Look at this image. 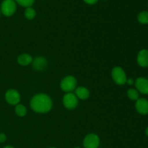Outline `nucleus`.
<instances>
[{"label": "nucleus", "mask_w": 148, "mask_h": 148, "mask_svg": "<svg viewBox=\"0 0 148 148\" xmlns=\"http://www.w3.org/2000/svg\"><path fill=\"white\" fill-rule=\"evenodd\" d=\"M137 64L142 67L148 66V50L142 49L139 51L137 57Z\"/></svg>", "instance_id": "obj_11"}, {"label": "nucleus", "mask_w": 148, "mask_h": 148, "mask_svg": "<svg viewBox=\"0 0 148 148\" xmlns=\"http://www.w3.org/2000/svg\"><path fill=\"white\" fill-rule=\"evenodd\" d=\"M75 148H79V147H75Z\"/></svg>", "instance_id": "obj_26"}, {"label": "nucleus", "mask_w": 148, "mask_h": 148, "mask_svg": "<svg viewBox=\"0 0 148 148\" xmlns=\"http://www.w3.org/2000/svg\"><path fill=\"white\" fill-rule=\"evenodd\" d=\"M32 64L36 70H44L47 66V60L43 56H36L33 59Z\"/></svg>", "instance_id": "obj_10"}, {"label": "nucleus", "mask_w": 148, "mask_h": 148, "mask_svg": "<svg viewBox=\"0 0 148 148\" xmlns=\"http://www.w3.org/2000/svg\"><path fill=\"white\" fill-rule=\"evenodd\" d=\"M6 140H7V137H6L5 134L4 133H0V143H4Z\"/></svg>", "instance_id": "obj_20"}, {"label": "nucleus", "mask_w": 148, "mask_h": 148, "mask_svg": "<svg viewBox=\"0 0 148 148\" xmlns=\"http://www.w3.org/2000/svg\"><path fill=\"white\" fill-rule=\"evenodd\" d=\"M135 108L139 114L146 115L148 114V101L145 98H139L136 101Z\"/></svg>", "instance_id": "obj_9"}, {"label": "nucleus", "mask_w": 148, "mask_h": 148, "mask_svg": "<svg viewBox=\"0 0 148 148\" xmlns=\"http://www.w3.org/2000/svg\"><path fill=\"white\" fill-rule=\"evenodd\" d=\"M84 2H85L86 4H90V5H92V4H95L98 2V0H83Z\"/></svg>", "instance_id": "obj_19"}, {"label": "nucleus", "mask_w": 148, "mask_h": 148, "mask_svg": "<svg viewBox=\"0 0 148 148\" xmlns=\"http://www.w3.org/2000/svg\"><path fill=\"white\" fill-rule=\"evenodd\" d=\"M49 148H56V147H49Z\"/></svg>", "instance_id": "obj_24"}, {"label": "nucleus", "mask_w": 148, "mask_h": 148, "mask_svg": "<svg viewBox=\"0 0 148 148\" xmlns=\"http://www.w3.org/2000/svg\"><path fill=\"white\" fill-rule=\"evenodd\" d=\"M15 114L18 116H25L26 115V114H27V109H26L25 106H23V104H17V105H16Z\"/></svg>", "instance_id": "obj_15"}, {"label": "nucleus", "mask_w": 148, "mask_h": 148, "mask_svg": "<svg viewBox=\"0 0 148 148\" xmlns=\"http://www.w3.org/2000/svg\"><path fill=\"white\" fill-rule=\"evenodd\" d=\"M17 5L14 0H3L1 4L0 11L6 17H10L14 14Z\"/></svg>", "instance_id": "obj_2"}, {"label": "nucleus", "mask_w": 148, "mask_h": 148, "mask_svg": "<svg viewBox=\"0 0 148 148\" xmlns=\"http://www.w3.org/2000/svg\"><path fill=\"white\" fill-rule=\"evenodd\" d=\"M99 145V137L93 133L88 134L83 140V146L85 148H98Z\"/></svg>", "instance_id": "obj_6"}, {"label": "nucleus", "mask_w": 148, "mask_h": 148, "mask_svg": "<svg viewBox=\"0 0 148 148\" xmlns=\"http://www.w3.org/2000/svg\"><path fill=\"white\" fill-rule=\"evenodd\" d=\"M30 106L33 111L39 114H45L51 110L53 106L52 100L46 94L40 93L31 98Z\"/></svg>", "instance_id": "obj_1"}, {"label": "nucleus", "mask_w": 148, "mask_h": 148, "mask_svg": "<svg viewBox=\"0 0 148 148\" xmlns=\"http://www.w3.org/2000/svg\"><path fill=\"white\" fill-rule=\"evenodd\" d=\"M77 98L80 100H85L88 99L90 96V91L88 88L85 87H78L75 89V93Z\"/></svg>", "instance_id": "obj_12"}, {"label": "nucleus", "mask_w": 148, "mask_h": 148, "mask_svg": "<svg viewBox=\"0 0 148 148\" xmlns=\"http://www.w3.org/2000/svg\"><path fill=\"white\" fill-rule=\"evenodd\" d=\"M145 134H146V135H147L148 137V127H147V129L145 130Z\"/></svg>", "instance_id": "obj_23"}, {"label": "nucleus", "mask_w": 148, "mask_h": 148, "mask_svg": "<svg viewBox=\"0 0 148 148\" xmlns=\"http://www.w3.org/2000/svg\"><path fill=\"white\" fill-rule=\"evenodd\" d=\"M136 90L139 92L148 95V79L145 77H138L134 82Z\"/></svg>", "instance_id": "obj_8"}, {"label": "nucleus", "mask_w": 148, "mask_h": 148, "mask_svg": "<svg viewBox=\"0 0 148 148\" xmlns=\"http://www.w3.org/2000/svg\"><path fill=\"white\" fill-rule=\"evenodd\" d=\"M127 96L130 100L137 101L139 98V92L134 88H130L127 90Z\"/></svg>", "instance_id": "obj_17"}, {"label": "nucleus", "mask_w": 148, "mask_h": 148, "mask_svg": "<svg viewBox=\"0 0 148 148\" xmlns=\"http://www.w3.org/2000/svg\"><path fill=\"white\" fill-rule=\"evenodd\" d=\"M3 148H14V147H12V146H11V145H7Z\"/></svg>", "instance_id": "obj_22"}, {"label": "nucleus", "mask_w": 148, "mask_h": 148, "mask_svg": "<svg viewBox=\"0 0 148 148\" xmlns=\"http://www.w3.org/2000/svg\"><path fill=\"white\" fill-rule=\"evenodd\" d=\"M5 100L9 104L16 106L19 104L20 101V95L18 91L14 89H10L6 92Z\"/></svg>", "instance_id": "obj_7"}, {"label": "nucleus", "mask_w": 148, "mask_h": 148, "mask_svg": "<svg viewBox=\"0 0 148 148\" xmlns=\"http://www.w3.org/2000/svg\"><path fill=\"white\" fill-rule=\"evenodd\" d=\"M0 14H1V11H0Z\"/></svg>", "instance_id": "obj_25"}, {"label": "nucleus", "mask_w": 148, "mask_h": 148, "mask_svg": "<svg viewBox=\"0 0 148 148\" xmlns=\"http://www.w3.org/2000/svg\"><path fill=\"white\" fill-rule=\"evenodd\" d=\"M64 106L69 110L75 109L78 105V98L72 92H66L63 97Z\"/></svg>", "instance_id": "obj_5"}, {"label": "nucleus", "mask_w": 148, "mask_h": 148, "mask_svg": "<svg viewBox=\"0 0 148 148\" xmlns=\"http://www.w3.org/2000/svg\"><path fill=\"white\" fill-rule=\"evenodd\" d=\"M77 83V82L75 77L72 75H68L62 80L60 83V88L64 92H70L71 91L74 90L76 88Z\"/></svg>", "instance_id": "obj_4"}, {"label": "nucleus", "mask_w": 148, "mask_h": 148, "mask_svg": "<svg viewBox=\"0 0 148 148\" xmlns=\"http://www.w3.org/2000/svg\"><path fill=\"white\" fill-rule=\"evenodd\" d=\"M126 83L129 84V85H132V84L134 83V80H133L132 79H127Z\"/></svg>", "instance_id": "obj_21"}, {"label": "nucleus", "mask_w": 148, "mask_h": 148, "mask_svg": "<svg viewBox=\"0 0 148 148\" xmlns=\"http://www.w3.org/2000/svg\"><path fill=\"white\" fill-rule=\"evenodd\" d=\"M16 3L24 7H30L35 2V0H14Z\"/></svg>", "instance_id": "obj_18"}, {"label": "nucleus", "mask_w": 148, "mask_h": 148, "mask_svg": "<svg viewBox=\"0 0 148 148\" xmlns=\"http://www.w3.org/2000/svg\"><path fill=\"white\" fill-rule=\"evenodd\" d=\"M24 14L26 19H27V20H33V19H34L36 17V10L33 8H32L31 7H27L25 9V10Z\"/></svg>", "instance_id": "obj_16"}, {"label": "nucleus", "mask_w": 148, "mask_h": 148, "mask_svg": "<svg viewBox=\"0 0 148 148\" xmlns=\"http://www.w3.org/2000/svg\"><path fill=\"white\" fill-rule=\"evenodd\" d=\"M33 57L28 53H22L17 57V63L21 66H27L32 64Z\"/></svg>", "instance_id": "obj_13"}, {"label": "nucleus", "mask_w": 148, "mask_h": 148, "mask_svg": "<svg viewBox=\"0 0 148 148\" xmlns=\"http://www.w3.org/2000/svg\"><path fill=\"white\" fill-rule=\"evenodd\" d=\"M104 1H106V0H104Z\"/></svg>", "instance_id": "obj_27"}, {"label": "nucleus", "mask_w": 148, "mask_h": 148, "mask_svg": "<svg viewBox=\"0 0 148 148\" xmlns=\"http://www.w3.org/2000/svg\"><path fill=\"white\" fill-rule=\"evenodd\" d=\"M112 79L117 85H123L127 82V75L124 69L120 66H115L111 71Z\"/></svg>", "instance_id": "obj_3"}, {"label": "nucleus", "mask_w": 148, "mask_h": 148, "mask_svg": "<svg viewBox=\"0 0 148 148\" xmlns=\"http://www.w3.org/2000/svg\"><path fill=\"white\" fill-rule=\"evenodd\" d=\"M137 20L141 24H148V12L143 11L139 13L138 16H137Z\"/></svg>", "instance_id": "obj_14"}]
</instances>
